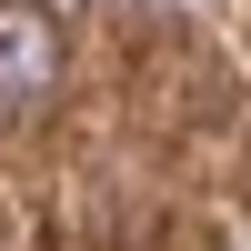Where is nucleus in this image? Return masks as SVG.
I'll return each mask as SVG.
<instances>
[{
	"label": "nucleus",
	"mask_w": 251,
	"mask_h": 251,
	"mask_svg": "<svg viewBox=\"0 0 251 251\" xmlns=\"http://www.w3.org/2000/svg\"><path fill=\"white\" fill-rule=\"evenodd\" d=\"M60 80V20L40 10V0H0V100H40Z\"/></svg>",
	"instance_id": "1"
}]
</instances>
